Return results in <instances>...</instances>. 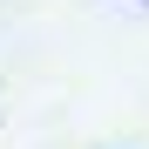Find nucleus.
<instances>
[{"label": "nucleus", "instance_id": "obj_1", "mask_svg": "<svg viewBox=\"0 0 149 149\" xmlns=\"http://www.w3.org/2000/svg\"><path fill=\"white\" fill-rule=\"evenodd\" d=\"M142 7H149V0H142Z\"/></svg>", "mask_w": 149, "mask_h": 149}]
</instances>
